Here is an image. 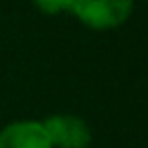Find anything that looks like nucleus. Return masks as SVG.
Masks as SVG:
<instances>
[{"label":"nucleus","instance_id":"obj_1","mask_svg":"<svg viewBox=\"0 0 148 148\" xmlns=\"http://www.w3.org/2000/svg\"><path fill=\"white\" fill-rule=\"evenodd\" d=\"M136 0H73L71 14L89 31L106 33L126 25Z\"/></svg>","mask_w":148,"mask_h":148},{"label":"nucleus","instance_id":"obj_2","mask_svg":"<svg viewBox=\"0 0 148 148\" xmlns=\"http://www.w3.org/2000/svg\"><path fill=\"white\" fill-rule=\"evenodd\" d=\"M53 148H89L93 134L89 124L75 114H53L43 120Z\"/></svg>","mask_w":148,"mask_h":148},{"label":"nucleus","instance_id":"obj_3","mask_svg":"<svg viewBox=\"0 0 148 148\" xmlns=\"http://www.w3.org/2000/svg\"><path fill=\"white\" fill-rule=\"evenodd\" d=\"M0 148H53L43 120H14L0 130Z\"/></svg>","mask_w":148,"mask_h":148},{"label":"nucleus","instance_id":"obj_4","mask_svg":"<svg viewBox=\"0 0 148 148\" xmlns=\"http://www.w3.org/2000/svg\"><path fill=\"white\" fill-rule=\"evenodd\" d=\"M31 4L47 16H59V14L71 12L73 0H31Z\"/></svg>","mask_w":148,"mask_h":148},{"label":"nucleus","instance_id":"obj_5","mask_svg":"<svg viewBox=\"0 0 148 148\" xmlns=\"http://www.w3.org/2000/svg\"><path fill=\"white\" fill-rule=\"evenodd\" d=\"M144 2H146V4H148V0H144Z\"/></svg>","mask_w":148,"mask_h":148}]
</instances>
